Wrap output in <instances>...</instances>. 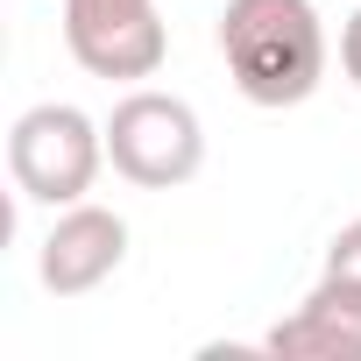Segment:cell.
Listing matches in <instances>:
<instances>
[{"instance_id":"cell-1","label":"cell","mask_w":361,"mask_h":361,"mask_svg":"<svg viewBox=\"0 0 361 361\" xmlns=\"http://www.w3.org/2000/svg\"><path fill=\"white\" fill-rule=\"evenodd\" d=\"M220 57L248 106H305L326 78V29L312 0H227Z\"/></svg>"},{"instance_id":"cell-2","label":"cell","mask_w":361,"mask_h":361,"mask_svg":"<svg viewBox=\"0 0 361 361\" xmlns=\"http://www.w3.org/2000/svg\"><path fill=\"white\" fill-rule=\"evenodd\" d=\"M106 163L128 177V185H142V192L192 185L199 163H206V128H199L192 99L156 92V85L114 99V114H106Z\"/></svg>"},{"instance_id":"cell-3","label":"cell","mask_w":361,"mask_h":361,"mask_svg":"<svg viewBox=\"0 0 361 361\" xmlns=\"http://www.w3.org/2000/svg\"><path fill=\"white\" fill-rule=\"evenodd\" d=\"M99 163H106V128L64 99H43L8 128V170H15L22 199H36V206H78L92 192Z\"/></svg>"},{"instance_id":"cell-4","label":"cell","mask_w":361,"mask_h":361,"mask_svg":"<svg viewBox=\"0 0 361 361\" xmlns=\"http://www.w3.org/2000/svg\"><path fill=\"white\" fill-rule=\"evenodd\" d=\"M64 43L92 78H156L170 57L156 0H64Z\"/></svg>"},{"instance_id":"cell-5","label":"cell","mask_w":361,"mask_h":361,"mask_svg":"<svg viewBox=\"0 0 361 361\" xmlns=\"http://www.w3.org/2000/svg\"><path fill=\"white\" fill-rule=\"evenodd\" d=\"M121 262H128V220H121L114 206L78 199V206H64L57 227L43 234L36 276H43L50 298H85V290H99Z\"/></svg>"},{"instance_id":"cell-6","label":"cell","mask_w":361,"mask_h":361,"mask_svg":"<svg viewBox=\"0 0 361 361\" xmlns=\"http://www.w3.org/2000/svg\"><path fill=\"white\" fill-rule=\"evenodd\" d=\"M262 354H283V361H361V283L326 269L312 283V298L262 333Z\"/></svg>"},{"instance_id":"cell-7","label":"cell","mask_w":361,"mask_h":361,"mask_svg":"<svg viewBox=\"0 0 361 361\" xmlns=\"http://www.w3.org/2000/svg\"><path fill=\"white\" fill-rule=\"evenodd\" d=\"M326 269L347 276V283H361V220H347V227L326 241Z\"/></svg>"},{"instance_id":"cell-8","label":"cell","mask_w":361,"mask_h":361,"mask_svg":"<svg viewBox=\"0 0 361 361\" xmlns=\"http://www.w3.org/2000/svg\"><path fill=\"white\" fill-rule=\"evenodd\" d=\"M340 71L361 85V8L347 15V29H340Z\"/></svg>"}]
</instances>
